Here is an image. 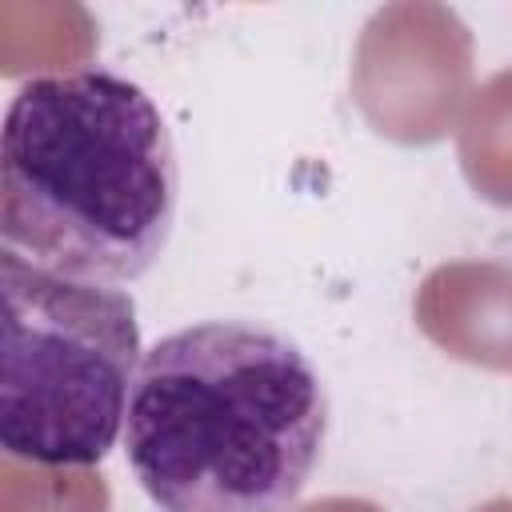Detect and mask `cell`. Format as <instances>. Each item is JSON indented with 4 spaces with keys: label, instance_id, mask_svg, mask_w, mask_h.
<instances>
[{
    "label": "cell",
    "instance_id": "cell-1",
    "mask_svg": "<svg viewBox=\"0 0 512 512\" xmlns=\"http://www.w3.org/2000/svg\"><path fill=\"white\" fill-rule=\"evenodd\" d=\"M328 436V392L276 328L200 320L136 372L124 448L160 512H288Z\"/></svg>",
    "mask_w": 512,
    "mask_h": 512
},
{
    "label": "cell",
    "instance_id": "cell-2",
    "mask_svg": "<svg viewBox=\"0 0 512 512\" xmlns=\"http://www.w3.org/2000/svg\"><path fill=\"white\" fill-rule=\"evenodd\" d=\"M176 196V148L140 84L108 68H76L16 88L0 132L8 252L116 288L160 260Z\"/></svg>",
    "mask_w": 512,
    "mask_h": 512
},
{
    "label": "cell",
    "instance_id": "cell-3",
    "mask_svg": "<svg viewBox=\"0 0 512 512\" xmlns=\"http://www.w3.org/2000/svg\"><path fill=\"white\" fill-rule=\"evenodd\" d=\"M0 312V448L44 468L100 464L144 360L132 296L0 248Z\"/></svg>",
    "mask_w": 512,
    "mask_h": 512
}]
</instances>
